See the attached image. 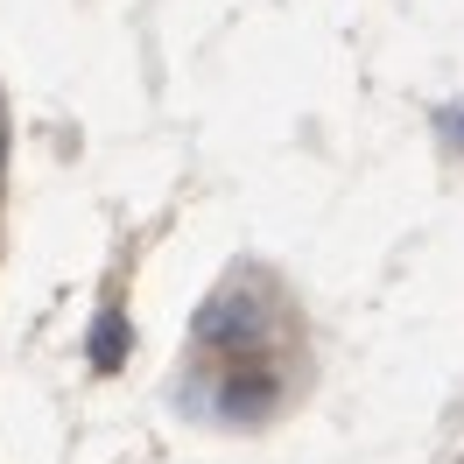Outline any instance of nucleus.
I'll return each mask as SVG.
<instances>
[{
  "instance_id": "nucleus-1",
  "label": "nucleus",
  "mask_w": 464,
  "mask_h": 464,
  "mask_svg": "<svg viewBox=\"0 0 464 464\" xmlns=\"http://www.w3.org/2000/svg\"><path fill=\"white\" fill-rule=\"evenodd\" d=\"M211 345H226V352H239V345H254L267 324H261V303L254 295H218L211 310H204V324H198Z\"/></svg>"
},
{
  "instance_id": "nucleus-2",
  "label": "nucleus",
  "mask_w": 464,
  "mask_h": 464,
  "mask_svg": "<svg viewBox=\"0 0 464 464\" xmlns=\"http://www.w3.org/2000/svg\"><path fill=\"white\" fill-rule=\"evenodd\" d=\"M267 401H275V380L254 373V366H239V373L226 380V415H261Z\"/></svg>"
},
{
  "instance_id": "nucleus-3",
  "label": "nucleus",
  "mask_w": 464,
  "mask_h": 464,
  "mask_svg": "<svg viewBox=\"0 0 464 464\" xmlns=\"http://www.w3.org/2000/svg\"><path fill=\"white\" fill-rule=\"evenodd\" d=\"M92 359H99V373H113L120 359H127V324L120 317H106L99 331H92Z\"/></svg>"
}]
</instances>
